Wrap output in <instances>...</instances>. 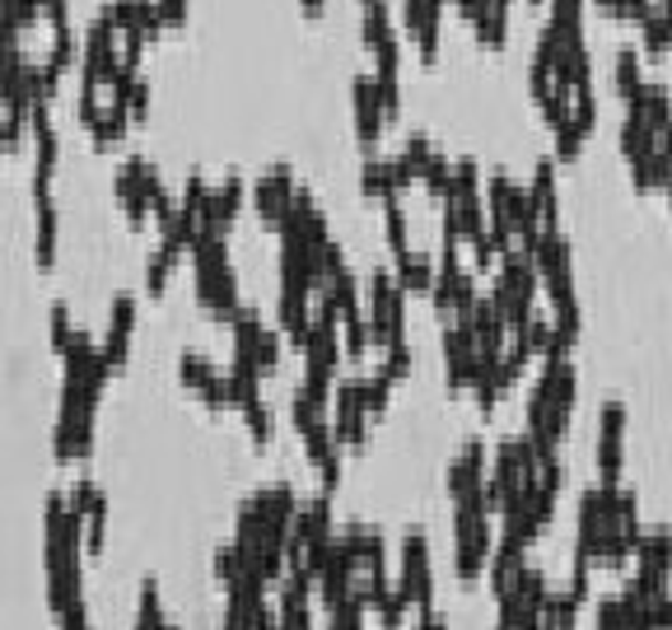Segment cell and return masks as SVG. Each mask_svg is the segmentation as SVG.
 <instances>
[{"label":"cell","instance_id":"4","mask_svg":"<svg viewBox=\"0 0 672 630\" xmlns=\"http://www.w3.org/2000/svg\"><path fill=\"white\" fill-rule=\"evenodd\" d=\"M626 402L621 397H607L598 411V439H594V462H598V481H621L626 472Z\"/></svg>","mask_w":672,"mask_h":630},{"label":"cell","instance_id":"9","mask_svg":"<svg viewBox=\"0 0 672 630\" xmlns=\"http://www.w3.org/2000/svg\"><path fill=\"white\" fill-rule=\"evenodd\" d=\"M145 168H150V159L136 150V155H126V164L113 174V197L122 201V210H126V220H132V224H145L155 216L150 197H145Z\"/></svg>","mask_w":672,"mask_h":630},{"label":"cell","instance_id":"53","mask_svg":"<svg viewBox=\"0 0 672 630\" xmlns=\"http://www.w3.org/2000/svg\"><path fill=\"white\" fill-rule=\"evenodd\" d=\"M300 6H304V10H308V14H318V10H323V6H327V0H300Z\"/></svg>","mask_w":672,"mask_h":630},{"label":"cell","instance_id":"36","mask_svg":"<svg viewBox=\"0 0 672 630\" xmlns=\"http://www.w3.org/2000/svg\"><path fill=\"white\" fill-rule=\"evenodd\" d=\"M210 570H216V579L229 588V584H239V575H243V552L234 542L229 546H216V560H210Z\"/></svg>","mask_w":672,"mask_h":630},{"label":"cell","instance_id":"42","mask_svg":"<svg viewBox=\"0 0 672 630\" xmlns=\"http://www.w3.org/2000/svg\"><path fill=\"white\" fill-rule=\"evenodd\" d=\"M411 365H416V350H411V336L407 342H397V346H388L384 350V369L397 378V384H402V378L411 374Z\"/></svg>","mask_w":672,"mask_h":630},{"label":"cell","instance_id":"55","mask_svg":"<svg viewBox=\"0 0 672 630\" xmlns=\"http://www.w3.org/2000/svg\"><path fill=\"white\" fill-rule=\"evenodd\" d=\"M164 630H178V626H174V621H168V626H164Z\"/></svg>","mask_w":672,"mask_h":630},{"label":"cell","instance_id":"46","mask_svg":"<svg viewBox=\"0 0 672 630\" xmlns=\"http://www.w3.org/2000/svg\"><path fill=\"white\" fill-rule=\"evenodd\" d=\"M318 476H323V491H327V495H332L336 486H342V449L327 453V458L318 462Z\"/></svg>","mask_w":672,"mask_h":630},{"label":"cell","instance_id":"31","mask_svg":"<svg viewBox=\"0 0 672 630\" xmlns=\"http://www.w3.org/2000/svg\"><path fill=\"white\" fill-rule=\"evenodd\" d=\"M80 48H84V33H75V24H71V19H61V24H52V52H48V56L56 61L61 71H66V66H75Z\"/></svg>","mask_w":672,"mask_h":630},{"label":"cell","instance_id":"38","mask_svg":"<svg viewBox=\"0 0 672 630\" xmlns=\"http://www.w3.org/2000/svg\"><path fill=\"white\" fill-rule=\"evenodd\" d=\"M98 495H103V491H98V481H94V476H80L75 486L66 491V510H71V514H80V518H90V510L98 504Z\"/></svg>","mask_w":672,"mask_h":630},{"label":"cell","instance_id":"22","mask_svg":"<svg viewBox=\"0 0 672 630\" xmlns=\"http://www.w3.org/2000/svg\"><path fill=\"white\" fill-rule=\"evenodd\" d=\"M126 122H132V103L117 98V94H103V108H98V117H94L90 132H94L98 145H108V140H122Z\"/></svg>","mask_w":672,"mask_h":630},{"label":"cell","instance_id":"28","mask_svg":"<svg viewBox=\"0 0 672 630\" xmlns=\"http://www.w3.org/2000/svg\"><path fill=\"white\" fill-rule=\"evenodd\" d=\"M384 234H388L392 258H397V252H407V248H411V224H407V201H402V192L384 197Z\"/></svg>","mask_w":672,"mask_h":630},{"label":"cell","instance_id":"51","mask_svg":"<svg viewBox=\"0 0 672 630\" xmlns=\"http://www.w3.org/2000/svg\"><path fill=\"white\" fill-rule=\"evenodd\" d=\"M42 14H48L52 24H61V19H71V0H42Z\"/></svg>","mask_w":672,"mask_h":630},{"label":"cell","instance_id":"14","mask_svg":"<svg viewBox=\"0 0 672 630\" xmlns=\"http://www.w3.org/2000/svg\"><path fill=\"white\" fill-rule=\"evenodd\" d=\"M402 24L420 56L439 52V33H444V0H402Z\"/></svg>","mask_w":672,"mask_h":630},{"label":"cell","instance_id":"44","mask_svg":"<svg viewBox=\"0 0 672 630\" xmlns=\"http://www.w3.org/2000/svg\"><path fill=\"white\" fill-rule=\"evenodd\" d=\"M584 14H588V0H552V14L546 19H556V24H584Z\"/></svg>","mask_w":672,"mask_h":630},{"label":"cell","instance_id":"7","mask_svg":"<svg viewBox=\"0 0 672 630\" xmlns=\"http://www.w3.org/2000/svg\"><path fill=\"white\" fill-rule=\"evenodd\" d=\"M243 197H248V182L243 174H229L220 182H210V197L201 206V229H220V234H229V224L239 220V210H243Z\"/></svg>","mask_w":672,"mask_h":630},{"label":"cell","instance_id":"47","mask_svg":"<svg viewBox=\"0 0 672 630\" xmlns=\"http://www.w3.org/2000/svg\"><path fill=\"white\" fill-rule=\"evenodd\" d=\"M145 29H126L122 33V61H132V66H140V52H145Z\"/></svg>","mask_w":672,"mask_h":630},{"label":"cell","instance_id":"20","mask_svg":"<svg viewBox=\"0 0 672 630\" xmlns=\"http://www.w3.org/2000/svg\"><path fill=\"white\" fill-rule=\"evenodd\" d=\"M392 276H397V285H402L407 294H411V290H416V294H430V285H434V258H430V252H416V248L397 252Z\"/></svg>","mask_w":672,"mask_h":630},{"label":"cell","instance_id":"19","mask_svg":"<svg viewBox=\"0 0 672 630\" xmlns=\"http://www.w3.org/2000/svg\"><path fill=\"white\" fill-rule=\"evenodd\" d=\"M510 10H514L510 0H476V6L468 10L476 38H481V42H491V48H500L504 33H510Z\"/></svg>","mask_w":672,"mask_h":630},{"label":"cell","instance_id":"32","mask_svg":"<svg viewBox=\"0 0 672 630\" xmlns=\"http://www.w3.org/2000/svg\"><path fill=\"white\" fill-rule=\"evenodd\" d=\"M164 602H159V584L145 579L140 584V602H136V626L132 630H164Z\"/></svg>","mask_w":672,"mask_h":630},{"label":"cell","instance_id":"21","mask_svg":"<svg viewBox=\"0 0 672 630\" xmlns=\"http://www.w3.org/2000/svg\"><path fill=\"white\" fill-rule=\"evenodd\" d=\"M360 192L374 197V201L402 192V187H397V174H392V155H374V150H365V159H360Z\"/></svg>","mask_w":672,"mask_h":630},{"label":"cell","instance_id":"37","mask_svg":"<svg viewBox=\"0 0 672 630\" xmlns=\"http://www.w3.org/2000/svg\"><path fill=\"white\" fill-rule=\"evenodd\" d=\"M48 327H52V350H56V355H66V346L75 342L71 308H66V304H52V308H48Z\"/></svg>","mask_w":672,"mask_h":630},{"label":"cell","instance_id":"16","mask_svg":"<svg viewBox=\"0 0 672 630\" xmlns=\"http://www.w3.org/2000/svg\"><path fill=\"white\" fill-rule=\"evenodd\" d=\"M276 318H281V332L285 342H294L304 350L308 332H313V290H285L281 285V300H276Z\"/></svg>","mask_w":672,"mask_h":630},{"label":"cell","instance_id":"54","mask_svg":"<svg viewBox=\"0 0 672 630\" xmlns=\"http://www.w3.org/2000/svg\"><path fill=\"white\" fill-rule=\"evenodd\" d=\"M598 6H602V10H612V14H617V6H621V0H598Z\"/></svg>","mask_w":672,"mask_h":630},{"label":"cell","instance_id":"40","mask_svg":"<svg viewBox=\"0 0 672 630\" xmlns=\"http://www.w3.org/2000/svg\"><path fill=\"white\" fill-rule=\"evenodd\" d=\"M374 84H378V98H384V108H388V113L402 108V71L378 66V71H374Z\"/></svg>","mask_w":672,"mask_h":630},{"label":"cell","instance_id":"41","mask_svg":"<svg viewBox=\"0 0 672 630\" xmlns=\"http://www.w3.org/2000/svg\"><path fill=\"white\" fill-rule=\"evenodd\" d=\"M281 342H285V332L262 327V336H258V365H262V374H276L281 369Z\"/></svg>","mask_w":672,"mask_h":630},{"label":"cell","instance_id":"27","mask_svg":"<svg viewBox=\"0 0 672 630\" xmlns=\"http://www.w3.org/2000/svg\"><path fill=\"white\" fill-rule=\"evenodd\" d=\"M178 258H182V248L168 243V239H159V248L150 252V258H145V290H150V294H164V285H168V276H174Z\"/></svg>","mask_w":672,"mask_h":630},{"label":"cell","instance_id":"17","mask_svg":"<svg viewBox=\"0 0 672 630\" xmlns=\"http://www.w3.org/2000/svg\"><path fill=\"white\" fill-rule=\"evenodd\" d=\"M528 192H533V206H537L542 224H560V178H556V159L552 155H542L533 164Z\"/></svg>","mask_w":672,"mask_h":630},{"label":"cell","instance_id":"1","mask_svg":"<svg viewBox=\"0 0 672 630\" xmlns=\"http://www.w3.org/2000/svg\"><path fill=\"white\" fill-rule=\"evenodd\" d=\"M365 318H369L374 350L407 342V290L397 285L388 266H374L365 276Z\"/></svg>","mask_w":672,"mask_h":630},{"label":"cell","instance_id":"13","mask_svg":"<svg viewBox=\"0 0 672 630\" xmlns=\"http://www.w3.org/2000/svg\"><path fill=\"white\" fill-rule=\"evenodd\" d=\"M132 332H136V294H113V308H108V332H103V355H108V365L122 369L126 355H132Z\"/></svg>","mask_w":672,"mask_h":630},{"label":"cell","instance_id":"45","mask_svg":"<svg viewBox=\"0 0 672 630\" xmlns=\"http://www.w3.org/2000/svg\"><path fill=\"white\" fill-rule=\"evenodd\" d=\"M598 630H630L621 598H602V602H598Z\"/></svg>","mask_w":672,"mask_h":630},{"label":"cell","instance_id":"33","mask_svg":"<svg viewBox=\"0 0 672 630\" xmlns=\"http://www.w3.org/2000/svg\"><path fill=\"white\" fill-rule=\"evenodd\" d=\"M392 388H397V378H392L384 365H378V369L365 378V407H369V416H374V420L388 411V402H392Z\"/></svg>","mask_w":672,"mask_h":630},{"label":"cell","instance_id":"52","mask_svg":"<svg viewBox=\"0 0 672 630\" xmlns=\"http://www.w3.org/2000/svg\"><path fill=\"white\" fill-rule=\"evenodd\" d=\"M411 630H449V621L439 612H416V626Z\"/></svg>","mask_w":672,"mask_h":630},{"label":"cell","instance_id":"34","mask_svg":"<svg viewBox=\"0 0 672 630\" xmlns=\"http://www.w3.org/2000/svg\"><path fill=\"white\" fill-rule=\"evenodd\" d=\"M342 346H346L350 360H365V350L374 346V336H369V318H365V313H355V318H346V323H342Z\"/></svg>","mask_w":672,"mask_h":630},{"label":"cell","instance_id":"12","mask_svg":"<svg viewBox=\"0 0 672 630\" xmlns=\"http://www.w3.org/2000/svg\"><path fill=\"white\" fill-rule=\"evenodd\" d=\"M444 378H449V392H462L472 388V374H476V336L462 327V323H449L444 327Z\"/></svg>","mask_w":672,"mask_h":630},{"label":"cell","instance_id":"49","mask_svg":"<svg viewBox=\"0 0 672 630\" xmlns=\"http://www.w3.org/2000/svg\"><path fill=\"white\" fill-rule=\"evenodd\" d=\"M187 10H192V0H159V14H164V24H182Z\"/></svg>","mask_w":672,"mask_h":630},{"label":"cell","instance_id":"39","mask_svg":"<svg viewBox=\"0 0 672 630\" xmlns=\"http://www.w3.org/2000/svg\"><path fill=\"white\" fill-rule=\"evenodd\" d=\"M239 411L248 420V434L258 439V444H271V407L262 402V397H252V402H243Z\"/></svg>","mask_w":672,"mask_h":630},{"label":"cell","instance_id":"48","mask_svg":"<svg viewBox=\"0 0 672 630\" xmlns=\"http://www.w3.org/2000/svg\"><path fill=\"white\" fill-rule=\"evenodd\" d=\"M132 117H150V80H136V90H132Z\"/></svg>","mask_w":672,"mask_h":630},{"label":"cell","instance_id":"23","mask_svg":"<svg viewBox=\"0 0 672 630\" xmlns=\"http://www.w3.org/2000/svg\"><path fill=\"white\" fill-rule=\"evenodd\" d=\"M220 374H224V369H220L216 360H206L201 350H182V355H178V378H182V388H187V392H197V397H201L210 384H216Z\"/></svg>","mask_w":672,"mask_h":630},{"label":"cell","instance_id":"43","mask_svg":"<svg viewBox=\"0 0 672 630\" xmlns=\"http://www.w3.org/2000/svg\"><path fill=\"white\" fill-rule=\"evenodd\" d=\"M206 197H210V182H206L201 168H192V174H187V182H182V197H178V201H182L187 210H197V216H201Z\"/></svg>","mask_w":672,"mask_h":630},{"label":"cell","instance_id":"24","mask_svg":"<svg viewBox=\"0 0 672 630\" xmlns=\"http://www.w3.org/2000/svg\"><path fill=\"white\" fill-rule=\"evenodd\" d=\"M369 612H374L378 630H402V626L411 621V602L397 594V584H392V588H384V594L369 598Z\"/></svg>","mask_w":672,"mask_h":630},{"label":"cell","instance_id":"25","mask_svg":"<svg viewBox=\"0 0 672 630\" xmlns=\"http://www.w3.org/2000/svg\"><path fill=\"white\" fill-rule=\"evenodd\" d=\"M612 75H617V90L630 98L644 84V52L636 48V42H621L617 56H612Z\"/></svg>","mask_w":672,"mask_h":630},{"label":"cell","instance_id":"18","mask_svg":"<svg viewBox=\"0 0 672 630\" xmlns=\"http://www.w3.org/2000/svg\"><path fill=\"white\" fill-rule=\"evenodd\" d=\"M626 108L640 113L649 126H654V132H663V126H672V90H668L663 80H644L640 90L626 98Z\"/></svg>","mask_w":672,"mask_h":630},{"label":"cell","instance_id":"2","mask_svg":"<svg viewBox=\"0 0 672 630\" xmlns=\"http://www.w3.org/2000/svg\"><path fill=\"white\" fill-rule=\"evenodd\" d=\"M397 594L411 602V612H434V570H430V542L426 533L402 537V556H397Z\"/></svg>","mask_w":672,"mask_h":630},{"label":"cell","instance_id":"8","mask_svg":"<svg viewBox=\"0 0 672 630\" xmlns=\"http://www.w3.org/2000/svg\"><path fill=\"white\" fill-rule=\"evenodd\" d=\"M350 108H355V136H360V145H374L378 132H384V122H388V108H384V98H378L374 71H355V80H350Z\"/></svg>","mask_w":672,"mask_h":630},{"label":"cell","instance_id":"11","mask_svg":"<svg viewBox=\"0 0 672 630\" xmlns=\"http://www.w3.org/2000/svg\"><path fill=\"white\" fill-rule=\"evenodd\" d=\"M197 300H201V308L210 313L216 323H229L239 313V271H234V262H229L224 271H201L197 276Z\"/></svg>","mask_w":672,"mask_h":630},{"label":"cell","instance_id":"3","mask_svg":"<svg viewBox=\"0 0 672 630\" xmlns=\"http://www.w3.org/2000/svg\"><path fill=\"white\" fill-rule=\"evenodd\" d=\"M369 407H365V378H342L332 388V430L342 449H365L369 444Z\"/></svg>","mask_w":672,"mask_h":630},{"label":"cell","instance_id":"10","mask_svg":"<svg viewBox=\"0 0 672 630\" xmlns=\"http://www.w3.org/2000/svg\"><path fill=\"white\" fill-rule=\"evenodd\" d=\"M486 444L481 439H468L453 458H449V468H444V491H449V500H462V495H472V491H481L486 486Z\"/></svg>","mask_w":672,"mask_h":630},{"label":"cell","instance_id":"50","mask_svg":"<svg viewBox=\"0 0 672 630\" xmlns=\"http://www.w3.org/2000/svg\"><path fill=\"white\" fill-rule=\"evenodd\" d=\"M649 6H654V0H621V6H617V14H621V19H636V24H640Z\"/></svg>","mask_w":672,"mask_h":630},{"label":"cell","instance_id":"6","mask_svg":"<svg viewBox=\"0 0 672 630\" xmlns=\"http://www.w3.org/2000/svg\"><path fill=\"white\" fill-rule=\"evenodd\" d=\"M636 579H644L654 594H672V528H654V533L640 537Z\"/></svg>","mask_w":672,"mask_h":630},{"label":"cell","instance_id":"5","mask_svg":"<svg viewBox=\"0 0 672 630\" xmlns=\"http://www.w3.org/2000/svg\"><path fill=\"white\" fill-rule=\"evenodd\" d=\"M294 192H300V178H294V168L285 159L266 164L262 174L248 182V197H252V206H258L262 224H271V229L281 224V216H285V206L294 201Z\"/></svg>","mask_w":672,"mask_h":630},{"label":"cell","instance_id":"35","mask_svg":"<svg viewBox=\"0 0 672 630\" xmlns=\"http://www.w3.org/2000/svg\"><path fill=\"white\" fill-rule=\"evenodd\" d=\"M103 537H108V495H98L90 518H84V552L98 556L103 552Z\"/></svg>","mask_w":672,"mask_h":630},{"label":"cell","instance_id":"29","mask_svg":"<svg viewBox=\"0 0 672 630\" xmlns=\"http://www.w3.org/2000/svg\"><path fill=\"white\" fill-rule=\"evenodd\" d=\"M640 33H644V52H668L672 48V10L663 6V0H654V6L644 10Z\"/></svg>","mask_w":672,"mask_h":630},{"label":"cell","instance_id":"56","mask_svg":"<svg viewBox=\"0 0 672 630\" xmlns=\"http://www.w3.org/2000/svg\"><path fill=\"white\" fill-rule=\"evenodd\" d=\"M510 6H514V0H510Z\"/></svg>","mask_w":672,"mask_h":630},{"label":"cell","instance_id":"30","mask_svg":"<svg viewBox=\"0 0 672 630\" xmlns=\"http://www.w3.org/2000/svg\"><path fill=\"white\" fill-rule=\"evenodd\" d=\"M420 182H426V192H430L434 201H444L449 187H453V155L434 145V155H430V164H426V174H420Z\"/></svg>","mask_w":672,"mask_h":630},{"label":"cell","instance_id":"26","mask_svg":"<svg viewBox=\"0 0 672 630\" xmlns=\"http://www.w3.org/2000/svg\"><path fill=\"white\" fill-rule=\"evenodd\" d=\"M360 33H365V48L374 52L384 38L397 33V19H392V6L388 0H365V10H360Z\"/></svg>","mask_w":672,"mask_h":630},{"label":"cell","instance_id":"15","mask_svg":"<svg viewBox=\"0 0 672 630\" xmlns=\"http://www.w3.org/2000/svg\"><path fill=\"white\" fill-rule=\"evenodd\" d=\"M33 216H38V239H33V258L48 271L56 262V201H52V182L33 178Z\"/></svg>","mask_w":672,"mask_h":630}]
</instances>
